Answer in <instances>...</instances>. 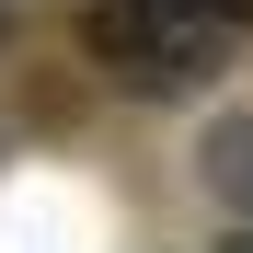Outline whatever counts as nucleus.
<instances>
[{
	"label": "nucleus",
	"instance_id": "20e7f679",
	"mask_svg": "<svg viewBox=\"0 0 253 253\" xmlns=\"http://www.w3.org/2000/svg\"><path fill=\"white\" fill-rule=\"evenodd\" d=\"M219 253H253V230H242V242H219Z\"/></svg>",
	"mask_w": 253,
	"mask_h": 253
},
{
	"label": "nucleus",
	"instance_id": "f257e3e1",
	"mask_svg": "<svg viewBox=\"0 0 253 253\" xmlns=\"http://www.w3.org/2000/svg\"><path fill=\"white\" fill-rule=\"evenodd\" d=\"M230 35L242 23L184 12V0H92V12H81L92 69H115L126 92H207V81L230 69Z\"/></svg>",
	"mask_w": 253,
	"mask_h": 253
},
{
	"label": "nucleus",
	"instance_id": "39448f33",
	"mask_svg": "<svg viewBox=\"0 0 253 253\" xmlns=\"http://www.w3.org/2000/svg\"><path fill=\"white\" fill-rule=\"evenodd\" d=\"M0 35H12V12H0Z\"/></svg>",
	"mask_w": 253,
	"mask_h": 253
},
{
	"label": "nucleus",
	"instance_id": "7ed1b4c3",
	"mask_svg": "<svg viewBox=\"0 0 253 253\" xmlns=\"http://www.w3.org/2000/svg\"><path fill=\"white\" fill-rule=\"evenodd\" d=\"M184 12H219V23H253V0H184Z\"/></svg>",
	"mask_w": 253,
	"mask_h": 253
},
{
	"label": "nucleus",
	"instance_id": "f03ea898",
	"mask_svg": "<svg viewBox=\"0 0 253 253\" xmlns=\"http://www.w3.org/2000/svg\"><path fill=\"white\" fill-rule=\"evenodd\" d=\"M196 173H207L219 207L253 219V115H219V126H207V138H196Z\"/></svg>",
	"mask_w": 253,
	"mask_h": 253
}]
</instances>
